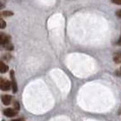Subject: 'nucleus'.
<instances>
[{
	"instance_id": "nucleus-1",
	"label": "nucleus",
	"mask_w": 121,
	"mask_h": 121,
	"mask_svg": "<svg viewBox=\"0 0 121 121\" xmlns=\"http://www.w3.org/2000/svg\"><path fill=\"white\" fill-rule=\"evenodd\" d=\"M11 83L8 80L5 79H3L1 78L0 79V88L1 90L3 91H8L10 90Z\"/></svg>"
},
{
	"instance_id": "nucleus-2",
	"label": "nucleus",
	"mask_w": 121,
	"mask_h": 121,
	"mask_svg": "<svg viewBox=\"0 0 121 121\" xmlns=\"http://www.w3.org/2000/svg\"><path fill=\"white\" fill-rule=\"evenodd\" d=\"M10 36L8 35L4 34V33L1 32L0 34V43L2 47L7 45V44L10 43Z\"/></svg>"
},
{
	"instance_id": "nucleus-3",
	"label": "nucleus",
	"mask_w": 121,
	"mask_h": 121,
	"mask_svg": "<svg viewBox=\"0 0 121 121\" xmlns=\"http://www.w3.org/2000/svg\"><path fill=\"white\" fill-rule=\"evenodd\" d=\"M10 78L11 80V87L13 89V92L14 93H15L18 91V87H17V83L15 80V73L13 70H11L10 73Z\"/></svg>"
},
{
	"instance_id": "nucleus-4",
	"label": "nucleus",
	"mask_w": 121,
	"mask_h": 121,
	"mask_svg": "<svg viewBox=\"0 0 121 121\" xmlns=\"http://www.w3.org/2000/svg\"><path fill=\"white\" fill-rule=\"evenodd\" d=\"M18 113L17 110L12 108H7L4 110V114L7 117H13Z\"/></svg>"
},
{
	"instance_id": "nucleus-5",
	"label": "nucleus",
	"mask_w": 121,
	"mask_h": 121,
	"mask_svg": "<svg viewBox=\"0 0 121 121\" xmlns=\"http://www.w3.org/2000/svg\"><path fill=\"white\" fill-rule=\"evenodd\" d=\"M11 100H12V97L10 95H4L1 96V101L3 104L5 105H9L10 104Z\"/></svg>"
},
{
	"instance_id": "nucleus-6",
	"label": "nucleus",
	"mask_w": 121,
	"mask_h": 121,
	"mask_svg": "<svg viewBox=\"0 0 121 121\" xmlns=\"http://www.w3.org/2000/svg\"><path fill=\"white\" fill-rule=\"evenodd\" d=\"M9 70V67L5 63L3 62L2 61L0 62V72L2 74L6 73Z\"/></svg>"
},
{
	"instance_id": "nucleus-7",
	"label": "nucleus",
	"mask_w": 121,
	"mask_h": 121,
	"mask_svg": "<svg viewBox=\"0 0 121 121\" xmlns=\"http://www.w3.org/2000/svg\"><path fill=\"white\" fill-rule=\"evenodd\" d=\"M113 60L116 63H121V53H116V55L114 56Z\"/></svg>"
},
{
	"instance_id": "nucleus-8",
	"label": "nucleus",
	"mask_w": 121,
	"mask_h": 121,
	"mask_svg": "<svg viewBox=\"0 0 121 121\" xmlns=\"http://www.w3.org/2000/svg\"><path fill=\"white\" fill-rule=\"evenodd\" d=\"M14 15V13L11 11L9 10H5L3 11L1 13V15L4 16V17H10Z\"/></svg>"
},
{
	"instance_id": "nucleus-9",
	"label": "nucleus",
	"mask_w": 121,
	"mask_h": 121,
	"mask_svg": "<svg viewBox=\"0 0 121 121\" xmlns=\"http://www.w3.org/2000/svg\"><path fill=\"white\" fill-rule=\"evenodd\" d=\"M6 26V23L5 21L2 19V18L0 20V27H1V29H4Z\"/></svg>"
},
{
	"instance_id": "nucleus-10",
	"label": "nucleus",
	"mask_w": 121,
	"mask_h": 121,
	"mask_svg": "<svg viewBox=\"0 0 121 121\" xmlns=\"http://www.w3.org/2000/svg\"><path fill=\"white\" fill-rule=\"evenodd\" d=\"M13 106H14V109H15L16 110L18 111L20 110V105L18 102H17V101L14 102V104H13Z\"/></svg>"
},
{
	"instance_id": "nucleus-11",
	"label": "nucleus",
	"mask_w": 121,
	"mask_h": 121,
	"mask_svg": "<svg viewBox=\"0 0 121 121\" xmlns=\"http://www.w3.org/2000/svg\"><path fill=\"white\" fill-rule=\"evenodd\" d=\"M112 2L116 5H121V0H112Z\"/></svg>"
},
{
	"instance_id": "nucleus-12",
	"label": "nucleus",
	"mask_w": 121,
	"mask_h": 121,
	"mask_svg": "<svg viewBox=\"0 0 121 121\" xmlns=\"http://www.w3.org/2000/svg\"><path fill=\"white\" fill-rule=\"evenodd\" d=\"M11 58V56H10V54H5V56H4V60H10V58Z\"/></svg>"
},
{
	"instance_id": "nucleus-13",
	"label": "nucleus",
	"mask_w": 121,
	"mask_h": 121,
	"mask_svg": "<svg viewBox=\"0 0 121 121\" xmlns=\"http://www.w3.org/2000/svg\"><path fill=\"white\" fill-rule=\"evenodd\" d=\"M116 15H117V17H118L119 18H121V10H119L116 12Z\"/></svg>"
},
{
	"instance_id": "nucleus-14",
	"label": "nucleus",
	"mask_w": 121,
	"mask_h": 121,
	"mask_svg": "<svg viewBox=\"0 0 121 121\" xmlns=\"http://www.w3.org/2000/svg\"><path fill=\"white\" fill-rule=\"evenodd\" d=\"M11 121H24L23 119H13Z\"/></svg>"
},
{
	"instance_id": "nucleus-15",
	"label": "nucleus",
	"mask_w": 121,
	"mask_h": 121,
	"mask_svg": "<svg viewBox=\"0 0 121 121\" xmlns=\"http://www.w3.org/2000/svg\"><path fill=\"white\" fill-rule=\"evenodd\" d=\"M118 44L119 45H121V36L120 38H119L118 41Z\"/></svg>"
},
{
	"instance_id": "nucleus-16",
	"label": "nucleus",
	"mask_w": 121,
	"mask_h": 121,
	"mask_svg": "<svg viewBox=\"0 0 121 121\" xmlns=\"http://www.w3.org/2000/svg\"></svg>"
}]
</instances>
